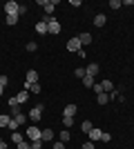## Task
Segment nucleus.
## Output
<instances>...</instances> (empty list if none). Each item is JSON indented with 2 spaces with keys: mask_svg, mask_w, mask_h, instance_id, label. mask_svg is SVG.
<instances>
[{
  "mask_svg": "<svg viewBox=\"0 0 134 149\" xmlns=\"http://www.w3.org/2000/svg\"><path fill=\"white\" fill-rule=\"evenodd\" d=\"M43 109H45V105H43V102H38L32 111H27V118H32V123H38V120L43 118Z\"/></svg>",
  "mask_w": 134,
  "mask_h": 149,
  "instance_id": "obj_1",
  "label": "nucleus"
},
{
  "mask_svg": "<svg viewBox=\"0 0 134 149\" xmlns=\"http://www.w3.org/2000/svg\"><path fill=\"white\" fill-rule=\"evenodd\" d=\"M40 131H43V129H38L36 125H29V127L25 129V138H27V140H32V143H34V140H40Z\"/></svg>",
  "mask_w": 134,
  "mask_h": 149,
  "instance_id": "obj_2",
  "label": "nucleus"
},
{
  "mask_svg": "<svg viewBox=\"0 0 134 149\" xmlns=\"http://www.w3.org/2000/svg\"><path fill=\"white\" fill-rule=\"evenodd\" d=\"M36 2L45 9V13H47V16H51V13H54V9H56V5H58V0H36Z\"/></svg>",
  "mask_w": 134,
  "mask_h": 149,
  "instance_id": "obj_3",
  "label": "nucleus"
},
{
  "mask_svg": "<svg viewBox=\"0 0 134 149\" xmlns=\"http://www.w3.org/2000/svg\"><path fill=\"white\" fill-rule=\"evenodd\" d=\"M81 49H83V45H81L78 36H74V38H69V40H67V51H72V54H78Z\"/></svg>",
  "mask_w": 134,
  "mask_h": 149,
  "instance_id": "obj_4",
  "label": "nucleus"
},
{
  "mask_svg": "<svg viewBox=\"0 0 134 149\" xmlns=\"http://www.w3.org/2000/svg\"><path fill=\"white\" fill-rule=\"evenodd\" d=\"M36 33H38V36H47V33H49V22H47V20H38V22H36Z\"/></svg>",
  "mask_w": 134,
  "mask_h": 149,
  "instance_id": "obj_5",
  "label": "nucleus"
},
{
  "mask_svg": "<svg viewBox=\"0 0 134 149\" xmlns=\"http://www.w3.org/2000/svg\"><path fill=\"white\" fill-rule=\"evenodd\" d=\"M18 2H13V0H9V2H5V13L7 16H13V13H18Z\"/></svg>",
  "mask_w": 134,
  "mask_h": 149,
  "instance_id": "obj_6",
  "label": "nucleus"
},
{
  "mask_svg": "<svg viewBox=\"0 0 134 149\" xmlns=\"http://www.w3.org/2000/svg\"><path fill=\"white\" fill-rule=\"evenodd\" d=\"M54 140V129H43L40 131V143H51Z\"/></svg>",
  "mask_w": 134,
  "mask_h": 149,
  "instance_id": "obj_7",
  "label": "nucleus"
},
{
  "mask_svg": "<svg viewBox=\"0 0 134 149\" xmlns=\"http://www.w3.org/2000/svg\"><path fill=\"white\" fill-rule=\"evenodd\" d=\"M49 33L51 36H58L60 33V22L56 18H49Z\"/></svg>",
  "mask_w": 134,
  "mask_h": 149,
  "instance_id": "obj_8",
  "label": "nucleus"
},
{
  "mask_svg": "<svg viewBox=\"0 0 134 149\" xmlns=\"http://www.w3.org/2000/svg\"><path fill=\"white\" fill-rule=\"evenodd\" d=\"M25 82L36 85V82H38V71H36V69H29V71H27V76H25Z\"/></svg>",
  "mask_w": 134,
  "mask_h": 149,
  "instance_id": "obj_9",
  "label": "nucleus"
},
{
  "mask_svg": "<svg viewBox=\"0 0 134 149\" xmlns=\"http://www.w3.org/2000/svg\"><path fill=\"white\" fill-rule=\"evenodd\" d=\"M98 69H101V67H98L96 62H89L87 67H85V74H87V76H92V78H96V76H98Z\"/></svg>",
  "mask_w": 134,
  "mask_h": 149,
  "instance_id": "obj_10",
  "label": "nucleus"
},
{
  "mask_svg": "<svg viewBox=\"0 0 134 149\" xmlns=\"http://www.w3.org/2000/svg\"><path fill=\"white\" fill-rule=\"evenodd\" d=\"M29 96H32V93L22 89V91H18L16 96H13V98H16V102H18V105H22V102H27V100H29Z\"/></svg>",
  "mask_w": 134,
  "mask_h": 149,
  "instance_id": "obj_11",
  "label": "nucleus"
},
{
  "mask_svg": "<svg viewBox=\"0 0 134 149\" xmlns=\"http://www.w3.org/2000/svg\"><path fill=\"white\" fill-rule=\"evenodd\" d=\"M87 136H89V143H96V140H101V138H103V129H96V127H94Z\"/></svg>",
  "mask_w": 134,
  "mask_h": 149,
  "instance_id": "obj_12",
  "label": "nucleus"
},
{
  "mask_svg": "<svg viewBox=\"0 0 134 149\" xmlns=\"http://www.w3.org/2000/svg\"><path fill=\"white\" fill-rule=\"evenodd\" d=\"M105 22H107V16H105V13H96V16H94V25L96 27H101V29H103Z\"/></svg>",
  "mask_w": 134,
  "mask_h": 149,
  "instance_id": "obj_13",
  "label": "nucleus"
},
{
  "mask_svg": "<svg viewBox=\"0 0 134 149\" xmlns=\"http://www.w3.org/2000/svg\"><path fill=\"white\" fill-rule=\"evenodd\" d=\"M76 111H78V105H74V102H69V105L65 107V116H72V118H74V116H76Z\"/></svg>",
  "mask_w": 134,
  "mask_h": 149,
  "instance_id": "obj_14",
  "label": "nucleus"
},
{
  "mask_svg": "<svg viewBox=\"0 0 134 149\" xmlns=\"http://www.w3.org/2000/svg\"><path fill=\"white\" fill-rule=\"evenodd\" d=\"M78 40H81V45H89L92 42V33H89V31H83V33H78Z\"/></svg>",
  "mask_w": 134,
  "mask_h": 149,
  "instance_id": "obj_15",
  "label": "nucleus"
},
{
  "mask_svg": "<svg viewBox=\"0 0 134 149\" xmlns=\"http://www.w3.org/2000/svg\"><path fill=\"white\" fill-rule=\"evenodd\" d=\"M101 85H103V91H105V93H112V91H114V82H112V80H107V78H105V80H103Z\"/></svg>",
  "mask_w": 134,
  "mask_h": 149,
  "instance_id": "obj_16",
  "label": "nucleus"
},
{
  "mask_svg": "<svg viewBox=\"0 0 134 149\" xmlns=\"http://www.w3.org/2000/svg\"><path fill=\"white\" fill-rule=\"evenodd\" d=\"M96 102H98V105H107L109 102V93H98V96H96Z\"/></svg>",
  "mask_w": 134,
  "mask_h": 149,
  "instance_id": "obj_17",
  "label": "nucleus"
},
{
  "mask_svg": "<svg viewBox=\"0 0 134 149\" xmlns=\"http://www.w3.org/2000/svg\"><path fill=\"white\" fill-rule=\"evenodd\" d=\"M58 140H60V143H69V140H72V134H69V129L60 131V136H58Z\"/></svg>",
  "mask_w": 134,
  "mask_h": 149,
  "instance_id": "obj_18",
  "label": "nucleus"
},
{
  "mask_svg": "<svg viewBox=\"0 0 134 149\" xmlns=\"http://www.w3.org/2000/svg\"><path fill=\"white\" fill-rule=\"evenodd\" d=\"M81 129H83V134H89V131L94 129V125L89 123V120H83V123H81Z\"/></svg>",
  "mask_w": 134,
  "mask_h": 149,
  "instance_id": "obj_19",
  "label": "nucleus"
},
{
  "mask_svg": "<svg viewBox=\"0 0 134 149\" xmlns=\"http://www.w3.org/2000/svg\"><path fill=\"white\" fill-rule=\"evenodd\" d=\"M22 140H25V136H22V134H18V131H11V143H22Z\"/></svg>",
  "mask_w": 134,
  "mask_h": 149,
  "instance_id": "obj_20",
  "label": "nucleus"
},
{
  "mask_svg": "<svg viewBox=\"0 0 134 149\" xmlns=\"http://www.w3.org/2000/svg\"><path fill=\"white\" fill-rule=\"evenodd\" d=\"M83 85H85V89H92V87H94V78L85 74V78H83Z\"/></svg>",
  "mask_w": 134,
  "mask_h": 149,
  "instance_id": "obj_21",
  "label": "nucleus"
},
{
  "mask_svg": "<svg viewBox=\"0 0 134 149\" xmlns=\"http://www.w3.org/2000/svg\"><path fill=\"white\" fill-rule=\"evenodd\" d=\"M13 120H16L18 125H25V123H27V113H22V111L16 113V116H13Z\"/></svg>",
  "mask_w": 134,
  "mask_h": 149,
  "instance_id": "obj_22",
  "label": "nucleus"
},
{
  "mask_svg": "<svg viewBox=\"0 0 134 149\" xmlns=\"http://www.w3.org/2000/svg\"><path fill=\"white\" fill-rule=\"evenodd\" d=\"M63 125H65V129H72L74 127V118L72 116H63Z\"/></svg>",
  "mask_w": 134,
  "mask_h": 149,
  "instance_id": "obj_23",
  "label": "nucleus"
},
{
  "mask_svg": "<svg viewBox=\"0 0 134 149\" xmlns=\"http://www.w3.org/2000/svg\"><path fill=\"white\" fill-rule=\"evenodd\" d=\"M9 120H11V116H7V113H0V127H9Z\"/></svg>",
  "mask_w": 134,
  "mask_h": 149,
  "instance_id": "obj_24",
  "label": "nucleus"
},
{
  "mask_svg": "<svg viewBox=\"0 0 134 149\" xmlns=\"http://www.w3.org/2000/svg\"><path fill=\"white\" fill-rule=\"evenodd\" d=\"M18 18H20V16H18V13H13V16H7V25H18Z\"/></svg>",
  "mask_w": 134,
  "mask_h": 149,
  "instance_id": "obj_25",
  "label": "nucleus"
},
{
  "mask_svg": "<svg viewBox=\"0 0 134 149\" xmlns=\"http://www.w3.org/2000/svg\"><path fill=\"white\" fill-rule=\"evenodd\" d=\"M121 7H123L121 0H109V9H114V11H116V9H121Z\"/></svg>",
  "mask_w": 134,
  "mask_h": 149,
  "instance_id": "obj_26",
  "label": "nucleus"
},
{
  "mask_svg": "<svg viewBox=\"0 0 134 149\" xmlns=\"http://www.w3.org/2000/svg\"><path fill=\"white\" fill-rule=\"evenodd\" d=\"M74 76L83 80V78H85V69H83V67H76V69H74Z\"/></svg>",
  "mask_w": 134,
  "mask_h": 149,
  "instance_id": "obj_27",
  "label": "nucleus"
},
{
  "mask_svg": "<svg viewBox=\"0 0 134 149\" xmlns=\"http://www.w3.org/2000/svg\"><path fill=\"white\" fill-rule=\"evenodd\" d=\"M25 49L29 51V54H34V51L38 49V45H36V42H27V47H25Z\"/></svg>",
  "mask_w": 134,
  "mask_h": 149,
  "instance_id": "obj_28",
  "label": "nucleus"
},
{
  "mask_svg": "<svg viewBox=\"0 0 134 149\" xmlns=\"http://www.w3.org/2000/svg\"><path fill=\"white\" fill-rule=\"evenodd\" d=\"M18 127H20V125H18V123H16V120L11 118V120H9V127H7V129H9V131H16V129H18Z\"/></svg>",
  "mask_w": 134,
  "mask_h": 149,
  "instance_id": "obj_29",
  "label": "nucleus"
},
{
  "mask_svg": "<svg viewBox=\"0 0 134 149\" xmlns=\"http://www.w3.org/2000/svg\"><path fill=\"white\" fill-rule=\"evenodd\" d=\"M92 89L96 91V96H98V93H105V91H103V85H101V82H94V87H92Z\"/></svg>",
  "mask_w": 134,
  "mask_h": 149,
  "instance_id": "obj_30",
  "label": "nucleus"
},
{
  "mask_svg": "<svg viewBox=\"0 0 134 149\" xmlns=\"http://www.w3.org/2000/svg\"><path fill=\"white\" fill-rule=\"evenodd\" d=\"M18 149H32V143H27V140H22V143H18Z\"/></svg>",
  "mask_w": 134,
  "mask_h": 149,
  "instance_id": "obj_31",
  "label": "nucleus"
},
{
  "mask_svg": "<svg viewBox=\"0 0 134 149\" xmlns=\"http://www.w3.org/2000/svg\"><path fill=\"white\" fill-rule=\"evenodd\" d=\"M27 11H29V7H25V5H20V7H18V16H25Z\"/></svg>",
  "mask_w": 134,
  "mask_h": 149,
  "instance_id": "obj_32",
  "label": "nucleus"
},
{
  "mask_svg": "<svg viewBox=\"0 0 134 149\" xmlns=\"http://www.w3.org/2000/svg\"><path fill=\"white\" fill-rule=\"evenodd\" d=\"M51 149H65V143H60V140H56V143L51 145Z\"/></svg>",
  "mask_w": 134,
  "mask_h": 149,
  "instance_id": "obj_33",
  "label": "nucleus"
},
{
  "mask_svg": "<svg viewBox=\"0 0 134 149\" xmlns=\"http://www.w3.org/2000/svg\"><path fill=\"white\" fill-rule=\"evenodd\" d=\"M29 91H32V93H40V85H38V82H36V85H32V89H29Z\"/></svg>",
  "mask_w": 134,
  "mask_h": 149,
  "instance_id": "obj_34",
  "label": "nucleus"
},
{
  "mask_svg": "<svg viewBox=\"0 0 134 149\" xmlns=\"http://www.w3.org/2000/svg\"><path fill=\"white\" fill-rule=\"evenodd\" d=\"M101 140H103V143H109V140H112V136H109L107 131H103V138H101Z\"/></svg>",
  "mask_w": 134,
  "mask_h": 149,
  "instance_id": "obj_35",
  "label": "nucleus"
},
{
  "mask_svg": "<svg viewBox=\"0 0 134 149\" xmlns=\"http://www.w3.org/2000/svg\"><path fill=\"white\" fill-rule=\"evenodd\" d=\"M0 85H2V87H7V85H9V78H7V76H0Z\"/></svg>",
  "mask_w": 134,
  "mask_h": 149,
  "instance_id": "obj_36",
  "label": "nucleus"
},
{
  "mask_svg": "<svg viewBox=\"0 0 134 149\" xmlns=\"http://www.w3.org/2000/svg\"><path fill=\"white\" fill-rule=\"evenodd\" d=\"M81 149H94V143H85V145H83Z\"/></svg>",
  "mask_w": 134,
  "mask_h": 149,
  "instance_id": "obj_37",
  "label": "nucleus"
},
{
  "mask_svg": "<svg viewBox=\"0 0 134 149\" xmlns=\"http://www.w3.org/2000/svg\"><path fill=\"white\" fill-rule=\"evenodd\" d=\"M2 93H5V87H2V85H0V96H2Z\"/></svg>",
  "mask_w": 134,
  "mask_h": 149,
  "instance_id": "obj_38",
  "label": "nucleus"
},
{
  "mask_svg": "<svg viewBox=\"0 0 134 149\" xmlns=\"http://www.w3.org/2000/svg\"><path fill=\"white\" fill-rule=\"evenodd\" d=\"M0 149H7V143H2V145H0Z\"/></svg>",
  "mask_w": 134,
  "mask_h": 149,
  "instance_id": "obj_39",
  "label": "nucleus"
},
{
  "mask_svg": "<svg viewBox=\"0 0 134 149\" xmlns=\"http://www.w3.org/2000/svg\"><path fill=\"white\" fill-rule=\"evenodd\" d=\"M2 143H5V140H2V138H0V145H2Z\"/></svg>",
  "mask_w": 134,
  "mask_h": 149,
  "instance_id": "obj_40",
  "label": "nucleus"
}]
</instances>
